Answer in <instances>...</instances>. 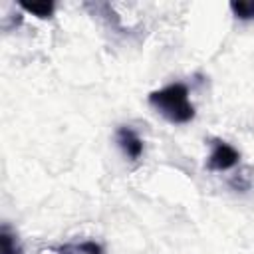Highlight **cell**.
Instances as JSON below:
<instances>
[{"mask_svg":"<svg viewBox=\"0 0 254 254\" xmlns=\"http://www.w3.org/2000/svg\"><path fill=\"white\" fill-rule=\"evenodd\" d=\"M147 101L169 123L183 125L194 119V105L189 99V87L181 81H175L161 89L151 91Z\"/></svg>","mask_w":254,"mask_h":254,"instance_id":"obj_1","label":"cell"},{"mask_svg":"<svg viewBox=\"0 0 254 254\" xmlns=\"http://www.w3.org/2000/svg\"><path fill=\"white\" fill-rule=\"evenodd\" d=\"M240 161V151L234 149L230 143L222 141V139H212L210 141V155L206 159V169L208 171H228L232 167H236Z\"/></svg>","mask_w":254,"mask_h":254,"instance_id":"obj_2","label":"cell"},{"mask_svg":"<svg viewBox=\"0 0 254 254\" xmlns=\"http://www.w3.org/2000/svg\"><path fill=\"white\" fill-rule=\"evenodd\" d=\"M115 137H117V145L121 147V151H123L125 157H129L131 161L141 159L145 147H143V139L137 135V131L133 127H129V125L117 127Z\"/></svg>","mask_w":254,"mask_h":254,"instance_id":"obj_3","label":"cell"},{"mask_svg":"<svg viewBox=\"0 0 254 254\" xmlns=\"http://www.w3.org/2000/svg\"><path fill=\"white\" fill-rule=\"evenodd\" d=\"M58 254H103V246L95 240H83L73 244H64L54 248Z\"/></svg>","mask_w":254,"mask_h":254,"instance_id":"obj_4","label":"cell"},{"mask_svg":"<svg viewBox=\"0 0 254 254\" xmlns=\"http://www.w3.org/2000/svg\"><path fill=\"white\" fill-rule=\"evenodd\" d=\"M0 254H22V244L18 234L4 222L0 228Z\"/></svg>","mask_w":254,"mask_h":254,"instance_id":"obj_5","label":"cell"},{"mask_svg":"<svg viewBox=\"0 0 254 254\" xmlns=\"http://www.w3.org/2000/svg\"><path fill=\"white\" fill-rule=\"evenodd\" d=\"M20 6H22L26 12H30V14L38 16V18H42V20L52 18V14H54V10H56V4H54L52 0H42V2H20Z\"/></svg>","mask_w":254,"mask_h":254,"instance_id":"obj_6","label":"cell"},{"mask_svg":"<svg viewBox=\"0 0 254 254\" xmlns=\"http://www.w3.org/2000/svg\"><path fill=\"white\" fill-rule=\"evenodd\" d=\"M228 6L238 20H254V0H232Z\"/></svg>","mask_w":254,"mask_h":254,"instance_id":"obj_7","label":"cell"}]
</instances>
